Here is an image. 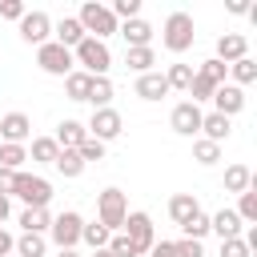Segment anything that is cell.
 Wrapping results in <instances>:
<instances>
[{
	"mask_svg": "<svg viewBox=\"0 0 257 257\" xmlns=\"http://www.w3.org/2000/svg\"><path fill=\"white\" fill-rule=\"evenodd\" d=\"M80 229H84V217L76 213V209H64L60 217H52V225H48V241L56 245V249H76L80 245Z\"/></svg>",
	"mask_w": 257,
	"mask_h": 257,
	"instance_id": "6",
	"label": "cell"
},
{
	"mask_svg": "<svg viewBox=\"0 0 257 257\" xmlns=\"http://www.w3.org/2000/svg\"><path fill=\"white\" fill-rule=\"evenodd\" d=\"M88 104H92V108H108V104H112V80H108V76H92Z\"/></svg>",
	"mask_w": 257,
	"mask_h": 257,
	"instance_id": "31",
	"label": "cell"
},
{
	"mask_svg": "<svg viewBox=\"0 0 257 257\" xmlns=\"http://www.w3.org/2000/svg\"><path fill=\"white\" fill-rule=\"evenodd\" d=\"M28 137H32L28 112H4L0 116V145H24Z\"/></svg>",
	"mask_w": 257,
	"mask_h": 257,
	"instance_id": "12",
	"label": "cell"
},
{
	"mask_svg": "<svg viewBox=\"0 0 257 257\" xmlns=\"http://www.w3.org/2000/svg\"><path fill=\"white\" fill-rule=\"evenodd\" d=\"M24 12H28V8H24L20 0H0V20H16V24H20Z\"/></svg>",
	"mask_w": 257,
	"mask_h": 257,
	"instance_id": "44",
	"label": "cell"
},
{
	"mask_svg": "<svg viewBox=\"0 0 257 257\" xmlns=\"http://www.w3.org/2000/svg\"><path fill=\"white\" fill-rule=\"evenodd\" d=\"M88 137L92 141H100V145H108V141H116L120 133H124V116L108 104V108H92V116H88Z\"/></svg>",
	"mask_w": 257,
	"mask_h": 257,
	"instance_id": "7",
	"label": "cell"
},
{
	"mask_svg": "<svg viewBox=\"0 0 257 257\" xmlns=\"http://www.w3.org/2000/svg\"><path fill=\"white\" fill-rule=\"evenodd\" d=\"M133 92L141 96V100H161V96H169V84H165V72H145V76H137V84H133Z\"/></svg>",
	"mask_w": 257,
	"mask_h": 257,
	"instance_id": "18",
	"label": "cell"
},
{
	"mask_svg": "<svg viewBox=\"0 0 257 257\" xmlns=\"http://www.w3.org/2000/svg\"><path fill=\"white\" fill-rule=\"evenodd\" d=\"M193 161H197V165H205V169H209V165H217V161H221V145H213V141L197 137V141H193Z\"/></svg>",
	"mask_w": 257,
	"mask_h": 257,
	"instance_id": "32",
	"label": "cell"
},
{
	"mask_svg": "<svg viewBox=\"0 0 257 257\" xmlns=\"http://www.w3.org/2000/svg\"><path fill=\"white\" fill-rule=\"evenodd\" d=\"M201 104H193V100H181V104H173V112H169V124H173V133L177 137H201Z\"/></svg>",
	"mask_w": 257,
	"mask_h": 257,
	"instance_id": "11",
	"label": "cell"
},
{
	"mask_svg": "<svg viewBox=\"0 0 257 257\" xmlns=\"http://www.w3.org/2000/svg\"><path fill=\"white\" fill-rule=\"evenodd\" d=\"M12 253H16V257H44V253H48V237H40V233H20L16 245H12Z\"/></svg>",
	"mask_w": 257,
	"mask_h": 257,
	"instance_id": "28",
	"label": "cell"
},
{
	"mask_svg": "<svg viewBox=\"0 0 257 257\" xmlns=\"http://www.w3.org/2000/svg\"><path fill=\"white\" fill-rule=\"evenodd\" d=\"M56 257H80L76 249H56Z\"/></svg>",
	"mask_w": 257,
	"mask_h": 257,
	"instance_id": "50",
	"label": "cell"
},
{
	"mask_svg": "<svg viewBox=\"0 0 257 257\" xmlns=\"http://www.w3.org/2000/svg\"><path fill=\"white\" fill-rule=\"evenodd\" d=\"M257 185V177H253V169L249 165H229L225 169V193H245V189H253Z\"/></svg>",
	"mask_w": 257,
	"mask_h": 257,
	"instance_id": "21",
	"label": "cell"
},
{
	"mask_svg": "<svg viewBox=\"0 0 257 257\" xmlns=\"http://www.w3.org/2000/svg\"><path fill=\"white\" fill-rule=\"evenodd\" d=\"M48 225H52V213L48 209H20V233H48Z\"/></svg>",
	"mask_w": 257,
	"mask_h": 257,
	"instance_id": "27",
	"label": "cell"
},
{
	"mask_svg": "<svg viewBox=\"0 0 257 257\" xmlns=\"http://www.w3.org/2000/svg\"><path fill=\"white\" fill-rule=\"evenodd\" d=\"M221 257H253V253L241 237H229V241H221Z\"/></svg>",
	"mask_w": 257,
	"mask_h": 257,
	"instance_id": "43",
	"label": "cell"
},
{
	"mask_svg": "<svg viewBox=\"0 0 257 257\" xmlns=\"http://www.w3.org/2000/svg\"><path fill=\"white\" fill-rule=\"evenodd\" d=\"M245 108V88H237V84H217V92H213V112H221V116H237Z\"/></svg>",
	"mask_w": 257,
	"mask_h": 257,
	"instance_id": "13",
	"label": "cell"
},
{
	"mask_svg": "<svg viewBox=\"0 0 257 257\" xmlns=\"http://www.w3.org/2000/svg\"><path fill=\"white\" fill-rule=\"evenodd\" d=\"M28 161V149L24 145H0V169H12L20 173V165Z\"/></svg>",
	"mask_w": 257,
	"mask_h": 257,
	"instance_id": "36",
	"label": "cell"
},
{
	"mask_svg": "<svg viewBox=\"0 0 257 257\" xmlns=\"http://www.w3.org/2000/svg\"><path fill=\"white\" fill-rule=\"evenodd\" d=\"M60 157V145L52 137H32V149H28V161L32 165H52Z\"/></svg>",
	"mask_w": 257,
	"mask_h": 257,
	"instance_id": "26",
	"label": "cell"
},
{
	"mask_svg": "<svg viewBox=\"0 0 257 257\" xmlns=\"http://www.w3.org/2000/svg\"><path fill=\"white\" fill-rule=\"evenodd\" d=\"M92 257H112V253H108V245H104V249H92Z\"/></svg>",
	"mask_w": 257,
	"mask_h": 257,
	"instance_id": "51",
	"label": "cell"
},
{
	"mask_svg": "<svg viewBox=\"0 0 257 257\" xmlns=\"http://www.w3.org/2000/svg\"><path fill=\"white\" fill-rule=\"evenodd\" d=\"M116 32L124 36V44H128V48H153V24H149L145 16H137V20H124Z\"/></svg>",
	"mask_w": 257,
	"mask_h": 257,
	"instance_id": "14",
	"label": "cell"
},
{
	"mask_svg": "<svg viewBox=\"0 0 257 257\" xmlns=\"http://www.w3.org/2000/svg\"><path fill=\"white\" fill-rule=\"evenodd\" d=\"M197 72H201L205 80H213V84H225V80H229V64H221L217 56L201 60V64H197Z\"/></svg>",
	"mask_w": 257,
	"mask_h": 257,
	"instance_id": "37",
	"label": "cell"
},
{
	"mask_svg": "<svg viewBox=\"0 0 257 257\" xmlns=\"http://www.w3.org/2000/svg\"><path fill=\"white\" fill-rule=\"evenodd\" d=\"M124 217H128V201H124V193H120L116 185L100 189V193H96V221H100L108 233H120V229H124Z\"/></svg>",
	"mask_w": 257,
	"mask_h": 257,
	"instance_id": "5",
	"label": "cell"
},
{
	"mask_svg": "<svg viewBox=\"0 0 257 257\" xmlns=\"http://www.w3.org/2000/svg\"><path fill=\"white\" fill-rule=\"evenodd\" d=\"M225 8H229L233 16H249V0H229Z\"/></svg>",
	"mask_w": 257,
	"mask_h": 257,
	"instance_id": "48",
	"label": "cell"
},
{
	"mask_svg": "<svg viewBox=\"0 0 257 257\" xmlns=\"http://www.w3.org/2000/svg\"><path fill=\"white\" fill-rule=\"evenodd\" d=\"M149 257H177V249H173V241H153Z\"/></svg>",
	"mask_w": 257,
	"mask_h": 257,
	"instance_id": "45",
	"label": "cell"
},
{
	"mask_svg": "<svg viewBox=\"0 0 257 257\" xmlns=\"http://www.w3.org/2000/svg\"><path fill=\"white\" fill-rule=\"evenodd\" d=\"M124 64H128L137 76H145V72H153L157 52H153V48H124Z\"/></svg>",
	"mask_w": 257,
	"mask_h": 257,
	"instance_id": "29",
	"label": "cell"
},
{
	"mask_svg": "<svg viewBox=\"0 0 257 257\" xmlns=\"http://www.w3.org/2000/svg\"><path fill=\"white\" fill-rule=\"evenodd\" d=\"M181 233H185L189 241H205V237H209V213H205V209H197V213L181 225Z\"/></svg>",
	"mask_w": 257,
	"mask_h": 257,
	"instance_id": "34",
	"label": "cell"
},
{
	"mask_svg": "<svg viewBox=\"0 0 257 257\" xmlns=\"http://www.w3.org/2000/svg\"><path fill=\"white\" fill-rule=\"evenodd\" d=\"M88 92H92V76L80 72V68H72V72L64 76V96H68V100H88Z\"/></svg>",
	"mask_w": 257,
	"mask_h": 257,
	"instance_id": "25",
	"label": "cell"
},
{
	"mask_svg": "<svg viewBox=\"0 0 257 257\" xmlns=\"http://www.w3.org/2000/svg\"><path fill=\"white\" fill-rule=\"evenodd\" d=\"M52 40H56L60 48H68V52H72V48L84 40V28H80V20H76V16H60V20L52 24Z\"/></svg>",
	"mask_w": 257,
	"mask_h": 257,
	"instance_id": "16",
	"label": "cell"
},
{
	"mask_svg": "<svg viewBox=\"0 0 257 257\" xmlns=\"http://www.w3.org/2000/svg\"><path fill=\"white\" fill-rule=\"evenodd\" d=\"M173 249H177V257H205V245L201 241H189V237L173 241Z\"/></svg>",
	"mask_w": 257,
	"mask_h": 257,
	"instance_id": "42",
	"label": "cell"
},
{
	"mask_svg": "<svg viewBox=\"0 0 257 257\" xmlns=\"http://www.w3.org/2000/svg\"><path fill=\"white\" fill-rule=\"evenodd\" d=\"M229 76H233L229 84H237V88L253 84V80H257V60H253V56H241V60H233V64H229Z\"/></svg>",
	"mask_w": 257,
	"mask_h": 257,
	"instance_id": "30",
	"label": "cell"
},
{
	"mask_svg": "<svg viewBox=\"0 0 257 257\" xmlns=\"http://www.w3.org/2000/svg\"><path fill=\"white\" fill-rule=\"evenodd\" d=\"M8 213H12V197H4V193H0V225L8 221Z\"/></svg>",
	"mask_w": 257,
	"mask_h": 257,
	"instance_id": "49",
	"label": "cell"
},
{
	"mask_svg": "<svg viewBox=\"0 0 257 257\" xmlns=\"http://www.w3.org/2000/svg\"><path fill=\"white\" fill-rule=\"evenodd\" d=\"M36 68H40L44 76H68L76 64H72V52H68V48H60L56 40H48V44L36 48Z\"/></svg>",
	"mask_w": 257,
	"mask_h": 257,
	"instance_id": "8",
	"label": "cell"
},
{
	"mask_svg": "<svg viewBox=\"0 0 257 257\" xmlns=\"http://www.w3.org/2000/svg\"><path fill=\"white\" fill-rule=\"evenodd\" d=\"M108 253H112V257H137V249H133V241H128L124 233H112V237H108Z\"/></svg>",
	"mask_w": 257,
	"mask_h": 257,
	"instance_id": "40",
	"label": "cell"
},
{
	"mask_svg": "<svg viewBox=\"0 0 257 257\" xmlns=\"http://www.w3.org/2000/svg\"><path fill=\"white\" fill-rule=\"evenodd\" d=\"M12 181H16V173H12V169H0V193H4V197L12 193Z\"/></svg>",
	"mask_w": 257,
	"mask_h": 257,
	"instance_id": "47",
	"label": "cell"
},
{
	"mask_svg": "<svg viewBox=\"0 0 257 257\" xmlns=\"http://www.w3.org/2000/svg\"><path fill=\"white\" fill-rule=\"evenodd\" d=\"M229 133H233V120H229V116H221V112H205V116H201V137H205V141L225 145Z\"/></svg>",
	"mask_w": 257,
	"mask_h": 257,
	"instance_id": "19",
	"label": "cell"
},
{
	"mask_svg": "<svg viewBox=\"0 0 257 257\" xmlns=\"http://www.w3.org/2000/svg\"><path fill=\"white\" fill-rule=\"evenodd\" d=\"M16 28H20V40H24V44H36V48H40V44H48V40H52V16H48V12H40V8L24 12Z\"/></svg>",
	"mask_w": 257,
	"mask_h": 257,
	"instance_id": "10",
	"label": "cell"
},
{
	"mask_svg": "<svg viewBox=\"0 0 257 257\" xmlns=\"http://www.w3.org/2000/svg\"><path fill=\"white\" fill-rule=\"evenodd\" d=\"M12 245H16V237H12V233L0 225V257H12Z\"/></svg>",
	"mask_w": 257,
	"mask_h": 257,
	"instance_id": "46",
	"label": "cell"
},
{
	"mask_svg": "<svg viewBox=\"0 0 257 257\" xmlns=\"http://www.w3.org/2000/svg\"><path fill=\"white\" fill-rule=\"evenodd\" d=\"M193 40H197V24H193V16L189 12H169L165 16V28H161V44L173 52V56H181V52H189L193 48Z\"/></svg>",
	"mask_w": 257,
	"mask_h": 257,
	"instance_id": "1",
	"label": "cell"
},
{
	"mask_svg": "<svg viewBox=\"0 0 257 257\" xmlns=\"http://www.w3.org/2000/svg\"><path fill=\"white\" fill-rule=\"evenodd\" d=\"M209 233H217L221 241H229V237H241L245 225H241V217H237L233 209H217V213L209 217Z\"/></svg>",
	"mask_w": 257,
	"mask_h": 257,
	"instance_id": "17",
	"label": "cell"
},
{
	"mask_svg": "<svg viewBox=\"0 0 257 257\" xmlns=\"http://www.w3.org/2000/svg\"><path fill=\"white\" fill-rule=\"evenodd\" d=\"M108 12L116 16V24L120 20H137L141 16V0H116V4H108Z\"/></svg>",
	"mask_w": 257,
	"mask_h": 257,
	"instance_id": "39",
	"label": "cell"
},
{
	"mask_svg": "<svg viewBox=\"0 0 257 257\" xmlns=\"http://www.w3.org/2000/svg\"><path fill=\"white\" fill-rule=\"evenodd\" d=\"M52 169H56V173H60L64 181H76V177H80V173H84L88 165L80 161V153H76V149H60V157L52 161Z\"/></svg>",
	"mask_w": 257,
	"mask_h": 257,
	"instance_id": "23",
	"label": "cell"
},
{
	"mask_svg": "<svg viewBox=\"0 0 257 257\" xmlns=\"http://www.w3.org/2000/svg\"><path fill=\"white\" fill-rule=\"evenodd\" d=\"M76 20H80V28H84V36H92V40H108L120 24H116V16L108 12V4H96V0H84L80 4V12H76Z\"/></svg>",
	"mask_w": 257,
	"mask_h": 257,
	"instance_id": "4",
	"label": "cell"
},
{
	"mask_svg": "<svg viewBox=\"0 0 257 257\" xmlns=\"http://www.w3.org/2000/svg\"><path fill=\"white\" fill-rule=\"evenodd\" d=\"M197 209H201V201H197L193 193H173V197H169V217H173V225H185Z\"/></svg>",
	"mask_w": 257,
	"mask_h": 257,
	"instance_id": "22",
	"label": "cell"
},
{
	"mask_svg": "<svg viewBox=\"0 0 257 257\" xmlns=\"http://www.w3.org/2000/svg\"><path fill=\"white\" fill-rule=\"evenodd\" d=\"M233 213L241 217V225H257V185L241 193V201H237V209H233Z\"/></svg>",
	"mask_w": 257,
	"mask_h": 257,
	"instance_id": "33",
	"label": "cell"
},
{
	"mask_svg": "<svg viewBox=\"0 0 257 257\" xmlns=\"http://www.w3.org/2000/svg\"><path fill=\"white\" fill-rule=\"evenodd\" d=\"M60 149H80L84 141H88V128L80 124V120H60L56 124V137H52Z\"/></svg>",
	"mask_w": 257,
	"mask_h": 257,
	"instance_id": "20",
	"label": "cell"
},
{
	"mask_svg": "<svg viewBox=\"0 0 257 257\" xmlns=\"http://www.w3.org/2000/svg\"><path fill=\"white\" fill-rule=\"evenodd\" d=\"M241 56H249V36H241V32L217 36V60H221V64H233V60H241Z\"/></svg>",
	"mask_w": 257,
	"mask_h": 257,
	"instance_id": "15",
	"label": "cell"
},
{
	"mask_svg": "<svg viewBox=\"0 0 257 257\" xmlns=\"http://www.w3.org/2000/svg\"><path fill=\"white\" fill-rule=\"evenodd\" d=\"M72 64H80V72H88V76H108V68H112V52H108L104 40L84 36V40L72 48Z\"/></svg>",
	"mask_w": 257,
	"mask_h": 257,
	"instance_id": "3",
	"label": "cell"
},
{
	"mask_svg": "<svg viewBox=\"0 0 257 257\" xmlns=\"http://www.w3.org/2000/svg\"><path fill=\"white\" fill-rule=\"evenodd\" d=\"M76 153H80V161H84V165H92V161H104V145H100V141H92V137H88V141H84Z\"/></svg>",
	"mask_w": 257,
	"mask_h": 257,
	"instance_id": "41",
	"label": "cell"
},
{
	"mask_svg": "<svg viewBox=\"0 0 257 257\" xmlns=\"http://www.w3.org/2000/svg\"><path fill=\"white\" fill-rule=\"evenodd\" d=\"M108 237H112V233H108L100 221H92V225L84 221V229H80V241H84L88 249H104V245H108Z\"/></svg>",
	"mask_w": 257,
	"mask_h": 257,
	"instance_id": "35",
	"label": "cell"
},
{
	"mask_svg": "<svg viewBox=\"0 0 257 257\" xmlns=\"http://www.w3.org/2000/svg\"><path fill=\"white\" fill-rule=\"evenodd\" d=\"M213 92H217V84H213V80H205L201 72H193V84H189V100H193V104H205V100H213Z\"/></svg>",
	"mask_w": 257,
	"mask_h": 257,
	"instance_id": "38",
	"label": "cell"
},
{
	"mask_svg": "<svg viewBox=\"0 0 257 257\" xmlns=\"http://www.w3.org/2000/svg\"><path fill=\"white\" fill-rule=\"evenodd\" d=\"M8 197H16L24 209H48V201H52V181H44L40 173H24V169H20Z\"/></svg>",
	"mask_w": 257,
	"mask_h": 257,
	"instance_id": "2",
	"label": "cell"
},
{
	"mask_svg": "<svg viewBox=\"0 0 257 257\" xmlns=\"http://www.w3.org/2000/svg\"><path fill=\"white\" fill-rule=\"evenodd\" d=\"M128 241H133V249H137V257H145L149 249H153V241H157V229H153V217L149 213H128L124 217V229H120Z\"/></svg>",
	"mask_w": 257,
	"mask_h": 257,
	"instance_id": "9",
	"label": "cell"
},
{
	"mask_svg": "<svg viewBox=\"0 0 257 257\" xmlns=\"http://www.w3.org/2000/svg\"><path fill=\"white\" fill-rule=\"evenodd\" d=\"M193 64H185V60H177V64H169L165 68V84H169V92L177 88V92H189V84H193Z\"/></svg>",
	"mask_w": 257,
	"mask_h": 257,
	"instance_id": "24",
	"label": "cell"
}]
</instances>
